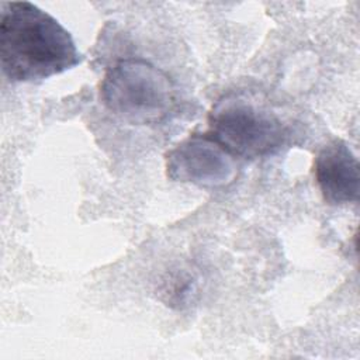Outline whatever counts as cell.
<instances>
[{
	"label": "cell",
	"mask_w": 360,
	"mask_h": 360,
	"mask_svg": "<svg viewBox=\"0 0 360 360\" xmlns=\"http://www.w3.org/2000/svg\"><path fill=\"white\" fill-rule=\"evenodd\" d=\"M82 62L70 32L30 1L6 3L0 15V65L13 83L39 82Z\"/></svg>",
	"instance_id": "6da1fadb"
},
{
	"label": "cell",
	"mask_w": 360,
	"mask_h": 360,
	"mask_svg": "<svg viewBox=\"0 0 360 360\" xmlns=\"http://www.w3.org/2000/svg\"><path fill=\"white\" fill-rule=\"evenodd\" d=\"M207 134L232 156L253 160L277 153L290 138V127L263 101L229 93L210 111Z\"/></svg>",
	"instance_id": "7a4b0ae2"
},
{
	"label": "cell",
	"mask_w": 360,
	"mask_h": 360,
	"mask_svg": "<svg viewBox=\"0 0 360 360\" xmlns=\"http://www.w3.org/2000/svg\"><path fill=\"white\" fill-rule=\"evenodd\" d=\"M104 105L131 124H158L173 110L174 84L153 63L128 58L115 62L100 84Z\"/></svg>",
	"instance_id": "3957f363"
},
{
	"label": "cell",
	"mask_w": 360,
	"mask_h": 360,
	"mask_svg": "<svg viewBox=\"0 0 360 360\" xmlns=\"http://www.w3.org/2000/svg\"><path fill=\"white\" fill-rule=\"evenodd\" d=\"M238 162L214 138L193 134L166 155L167 177L204 188L228 186L236 177Z\"/></svg>",
	"instance_id": "277c9868"
},
{
	"label": "cell",
	"mask_w": 360,
	"mask_h": 360,
	"mask_svg": "<svg viewBox=\"0 0 360 360\" xmlns=\"http://www.w3.org/2000/svg\"><path fill=\"white\" fill-rule=\"evenodd\" d=\"M314 174L321 194L329 205L357 202L360 191L359 160L342 139H332L318 152Z\"/></svg>",
	"instance_id": "5b68a950"
}]
</instances>
